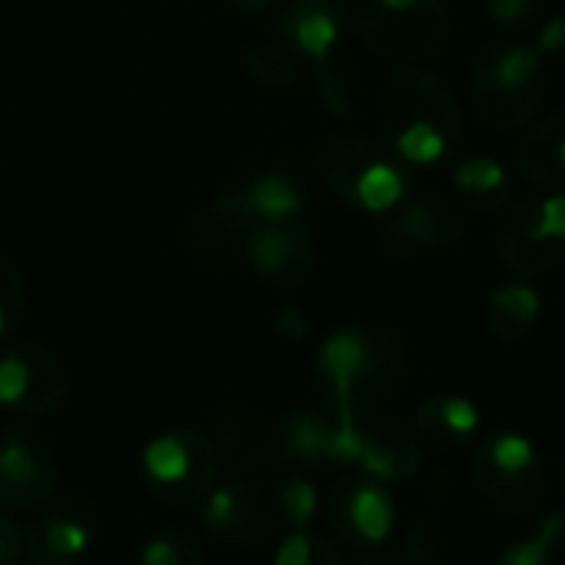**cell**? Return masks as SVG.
<instances>
[{
  "instance_id": "26",
  "label": "cell",
  "mask_w": 565,
  "mask_h": 565,
  "mask_svg": "<svg viewBox=\"0 0 565 565\" xmlns=\"http://www.w3.org/2000/svg\"><path fill=\"white\" fill-rule=\"evenodd\" d=\"M26 311H30L26 278L7 255H0V341L20 331Z\"/></svg>"
},
{
  "instance_id": "19",
  "label": "cell",
  "mask_w": 565,
  "mask_h": 565,
  "mask_svg": "<svg viewBox=\"0 0 565 565\" xmlns=\"http://www.w3.org/2000/svg\"><path fill=\"white\" fill-rule=\"evenodd\" d=\"M411 427H414V434L420 437L424 447L460 450L480 434L483 414L470 397L454 394V391H437V394H427L417 404Z\"/></svg>"
},
{
  "instance_id": "34",
  "label": "cell",
  "mask_w": 565,
  "mask_h": 565,
  "mask_svg": "<svg viewBox=\"0 0 565 565\" xmlns=\"http://www.w3.org/2000/svg\"><path fill=\"white\" fill-rule=\"evenodd\" d=\"M13 565H79V563H56V559L36 556V553H30V550H20V556H17V563Z\"/></svg>"
},
{
  "instance_id": "28",
  "label": "cell",
  "mask_w": 565,
  "mask_h": 565,
  "mask_svg": "<svg viewBox=\"0 0 565 565\" xmlns=\"http://www.w3.org/2000/svg\"><path fill=\"white\" fill-rule=\"evenodd\" d=\"M321 500H318V487L305 477H291L281 483L278 490V513L291 530H308V523L315 520Z\"/></svg>"
},
{
  "instance_id": "8",
  "label": "cell",
  "mask_w": 565,
  "mask_h": 565,
  "mask_svg": "<svg viewBox=\"0 0 565 565\" xmlns=\"http://www.w3.org/2000/svg\"><path fill=\"white\" fill-rule=\"evenodd\" d=\"M218 450L209 434L175 427L152 437L142 450V483L166 507L202 503L218 480Z\"/></svg>"
},
{
  "instance_id": "12",
  "label": "cell",
  "mask_w": 565,
  "mask_h": 565,
  "mask_svg": "<svg viewBox=\"0 0 565 565\" xmlns=\"http://www.w3.org/2000/svg\"><path fill=\"white\" fill-rule=\"evenodd\" d=\"M70 394L63 361L40 341H17L0 351V407L20 417L53 414Z\"/></svg>"
},
{
  "instance_id": "13",
  "label": "cell",
  "mask_w": 565,
  "mask_h": 565,
  "mask_svg": "<svg viewBox=\"0 0 565 565\" xmlns=\"http://www.w3.org/2000/svg\"><path fill=\"white\" fill-rule=\"evenodd\" d=\"M245 265L258 281L278 291H298L318 268V248L301 222L258 225L242 242Z\"/></svg>"
},
{
  "instance_id": "33",
  "label": "cell",
  "mask_w": 565,
  "mask_h": 565,
  "mask_svg": "<svg viewBox=\"0 0 565 565\" xmlns=\"http://www.w3.org/2000/svg\"><path fill=\"white\" fill-rule=\"evenodd\" d=\"M232 10H238V13H262V10H268L275 0H225Z\"/></svg>"
},
{
  "instance_id": "17",
  "label": "cell",
  "mask_w": 565,
  "mask_h": 565,
  "mask_svg": "<svg viewBox=\"0 0 565 565\" xmlns=\"http://www.w3.org/2000/svg\"><path fill=\"white\" fill-rule=\"evenodd\" d=\"M424 444L414 434V427L401 420H361V454H358V470L371 480L381 483H404L420 473L424 467Z\"/></svg>"
},
{
  "instance_id": "29",
  "label": "cell",
  "mask_w": 565,
  "mask_h": 565,
  "mask_svg": "<svg viewBox=\"0 0 565 565\" xmlns=\"http://www.w3.org/2000/svg\"><path fill=\"white\" fill-rule=\"evenodd\" d=\"M483 13L503 30H533L543 23L546 0H483Z\"/></svg>"
},
{
  "instance_id": "23",
  "label": "cell",
  "mask_w": 565,
  "mask_h": 565,
  "mask_svg": "<svg viewBox=\"0 0 565 565\" xmlns=\"http://www.w3.org/2000/svg\"><path fill=\"white\" fill-rule=\"evenodd\" d=\"M565 553V510L546 513L526 536L510 543L493 565H556Z\"/></svg>"
},
{
  "instance_id": "1",
  "label": "cell",
  "mask_w": 565,
  "mask_h": 565,
  "mask_svg": "<svg viewBox=\"0 0 565 565\" xmlns=\"http://www.w3.org/2000/svg\"><path fill=\"white\" fill-rule=\"evenodd\" d=\"M381 122L391 152L407 169L457 159L467 142V116L454 89L424 63L397 66L381 93Z\"/></svg>"
},
{
  "instance_id": "31",
  "label": "cell",
  "mask_w": 565,
  "mask_h": 565,
  "mask_svg": "<svg viewBox=\"0 0 565 565\" xmlns=\"http://www.w3.org/2000/svg\"><path fill=\"white\" fill-rule=\"evenodd\" d=\"M533 46L546 56V60H565V13L559 17H546L536 30Z\"/></svg>"
},
{
  "instance_id": "5",
  "label": "cell",
  "mask_w": 565,
  "mask_h": 565,
  "mask_svg": "<svg viewBox=\"0 0 565 565\" xmlns=\"http://www.w3.org/2000/svg\"><path fill=\"white\" fill-rule=\"evenodd\" d=\"M324 185L364 215H391L411 195V172L391 146L367 136H334L315 152Z\"/></svg>"
},
{
  "instance_id": "25",
  "label": "cell",
  "mask_w": 565,
  "mask_h": 565,
  "mask_svg": "<svg viewBox=\"0 0 565 565\" xmlns=\"http://www.w3.org/2000/svg\"><path fill=\"white\" fill-rule=\"evenodd\" d=\"M271 565H344V556L334 540L311 530H291L278 543Z\"/></svg>"
},
{
  "instance_id": "10",
  "label": "cell",
  "mask_w": 565,
  "mask_h": 565,
  "mask_svg": "<svg viewBox=\"0 0 565 565\" xmlns=\"http://www.w3.org/2000/svg\"><path fill=\"white\" fill-rule=\"evenodd\" d=\"M56 483L60 457L53 440L30 424H10L0 434V503L17 513L40 510Z\"/></svg>"
},
{
  "instance_id": "22",
  "label": "cell",
  "mask_w": 565,
  "mask_h": 565,
  "mask_svg": "<svg viewBox=\"0 0 565 565\" xmlns=\"http://www.w3.org/2000/svg\"><path fill=\"white\" fill-rule=\"evenodd\" d=\"M540 318H543V295L526 278L503 281L487 298V328L503 344L523 341L540 324Z\"/></svg>"
},
{
  "instance_id": "30",
  "label": "cell",
  "mask_w": 565,
  "mask_h": 565,
  "mask_svg": "<svg viewBox=\"0 0 565 565\" xmlns=\"http://www.w3.org/2000/svg\"><path fill=\"white\" fill-rule=\"evenodd\" d=\"M271 328H275V334H281L285 341H305L308 331H311V318H308V311L298 308V305H281V308L275 311V318H271Z\"/></svg>"
},
{
  "instance_id": "15",
  "label": "cell",
  "mask_w": 565,
  "mask_h": 565,
  "mask_svg": "<svg viewBox=\"0 0 565 565\" xmlns=\"http://www.w3.org/2000/svg\"><path fill=\"white\" fill-rule=\"evenodd\" d=\"M278 460L298 467H354L361 454V420H341L331 411H298L275 434Z\"/></svg>"
},
{
  "instance_id": "35",
  "label": "cell",
  "mask_w": 565,
  "mask_h": 565,
  "mask_svg": "<svg viewBox=\"0 0 565 565\" xmlns=\"http://www.w3.org/2000/svg\"><path fill=\"white\" fill-rule=\"evenodd\" d=\"M559 490H563V493H565V460H563V463H559Z\"/></svg>"
},
{
  "instance_id": "36",
  "label": "cell",
  "mask_w": 565,
  "mask_h": 565,
  "mask_svg": "<svg viewBox=\"0 0 565 565\" xmlns=\"http://www.w3.org/2000/svg\"><path fill=\"white\" fill-rule=\"evenodd\" d=\"M364 565H397V563H394V559H367Z\"/></svg>"
},
{
  "instance_id": "2",
  "label": "cell",
  "mask_w": 565,
  "mask_h": 565,
  "mask_svg": "<svg viewBox=\"0 0 565 565\" xmlns=\"http://www.w3.org/2000/svg\"><path fill=\"white\" fill-rule=\"evenodd\" d=\"M315 374L334 417L364 420L404 381L407 344L391 328L348 324L321 341Z\"/></svg>"
},
{
  "instance_id": "3",
  "label": "cell",
  "mask_w": 565,
  "mask_h": 565,
  "mask_svg": "<svg viewBox=\"0 0 565 565\" xmlns=\"http://www.w3.org/2000/svg\"><path fill=\"white\" fill-rule=\"evenodd\" d=\"M546 63L550 60L526 40H503L480 50L470 70L477 116L500 132H516L536 122L550 89Z\"/></svg>"
},
{
  "instance_id": "9",
  "label": "cell",
  "mask_w": 565,
  "mask_h": 565,
  "mask_svg": "<svg viewBox=\"0 0 565 565\" xmlns=\"http://www.w3.org/2000/svg\"><path fill=\"white\" fill-rule=\"evenodd\" d=\"M348 26V0H285L278 20H275V36L285 43L298 60L315 63L318 70V93L334 116H348L351 103L344 93V83L334 73V50L344 36Z\"/></svg>"
},
{
  "instance_id": "16",
  "label": "cell",
  "mask_w": 565,
  "mask_h": 565,
  "mask_svg": "<svg viewBox=\"0 0 565 565\" xmlns=\"http://www.w3.org/2000/svg\"><path fill=\"white\" fill-rule=\"evenodd\" d=\"M202 526L225 546H262L271 540L275 510L252 480L232 477L205 493Z\"/></svg>"
},
{
  "instance_id": "6",
  "label": "cell",
  "mask_w": 565,
  "mask_h": 565,
  "mask_svg": "<svg viewBox=\"0 0 565 565\" xmlns=\"http://www.w3.org/2000/svg\"><path fill=\"white\" fill-rule=\"evenodd\" d=\"M473 483L497 513L526 516L546 497L543 450L520 430H493L473 454Z\"/></svg>"
},
{
  "instance_id": "7",
  "label": "cell",
  "mask_w": 565,
  "mask_h": 565,
  "mask_svg": "<svg viewBox=\"0 0 565 565\" xmlns=\"http://www.w3.org/2000/svg\"><path fill=\"white\" fill-rule=\"evenodd\" d=\"M497 258L516 278H536L565 258V189L510 202L493 235Z\"/></svg>"
},
{
  "instance_id": "37",
  "label": "cell",
  "mask_w": 565,
  "mask_h": 565,
  "mask_svg": "<svg viewBox=\"0 0 565 565\" xmlns=\"http://www.w3.org/2000/svg\"><path fill=\"white\" fill-rule=\"evenodd\" d=\"M559 565H565V553H563V559H559Z\"/></svg>"
},
{
  "instance_id": "18",
  "label": "cell",
  "mask_w": 565,
  "mask_h": 565,
  "mask_svg": "<svg viewBox=\"0 0 565 565\" xmlns=\"http://www.w3.org/2000/svg\"><path fill=\"white\" fill-rule=\"evenodd\" d=\"M99 536V520L83 500H60L23 533V550L56 559L86 565V553Z\"/></svg>"
},
{
  "instance_id": "4",
  "label": "cell",
  "mask_w": 565,
  "mask_h": 565,
  "mask_svg": "<svg viewBox=\"0 0 565 565\" xmlns=\"http://www.w3.org/2000/svg\"><path fill=\"white\" fill-rule=\"evenodd\" d=\"M348 26L397 66L437 60L454 40L444 0H348Z\"/></svg>"
},
{
  "instance_id": "32",
  "label": "cell",
  "mask_w": 565,
  "mask_h": 565,
  "mask_svg": "<svg viewBox=\"0 0 565 565\" xmlns=\"http://www.w3.org/2000/svg\"><path fill=\"white\" fill-rule=\"evenodd\" d=\"M23 550V530L13 523L10 513L0 510V565H13Z\"/></svg>"
},
{
  "instance_id": "20",
  "label": "cell",
  "mask_w": 565,
  "mask_h": 565,
  "mask_svg": "<svg viewBox=\"0 0 565 565\" xmlns=\"http://www.w3.org/2000/svg\"><path fill=\"white\" fill-rule=\"evenodd\" d=\"M516 172L543 192L565 189V113L543 116L523 129L513 152Z\"/></svg>"
},
{
  "instance_id": "27",
  "label": "cell",
  "mask_w": 565,
  "mask_h": 565,
  "mask_svg": "<svg viewBox=\"0 0 565 565\" xmlns=\"http://www.w3.org/2000/svg\"><path fill=\"white\" fill-rule=\"evenodd\" d=\"M132 565H205V550L195 536L169 530L152 536Z\"/></svg>"
},
{
  "instance_id": "14",
  "label": "cell",
  "mask_w": 565,
  "mask_h": 565,
  "mask_svg": "<svg viewBox=\"0 0 565 565\" xmlns=\"http://www.w3.org/2000/svg\"><path fill=\"white\" fill-rule=\"evenodd\" d=\"M328 523L334 536L354 550H377L397 526V503L387 483L371 477L341 480L328 500Z\"/></svg>"
},
{
  "instance_id": "24",
  "label": "cell",
  "mask_w": 565,
  "mask_h": 565,
  "mask_svg": "<svg viewBox=\"0 0 565 565\" xmlns=\"http://www.w3.org/2000/svg\"><path fill=\"white\" fill-rule=\"evenodd\" d=\"M245 70L258 86L278 89V93L295 89L301 83V60L278 40L275 43H258L255 50H248Z\"/></svg>"
},
{
  "instance_id": "11",
  "label": "cell",
  "mask_w": 565,
  "mask_h": 565,
  "mask_svg": "<svg viewBox=\"0 0 565 565\" xmlns=\"http://www.w3.org/2000/svg\"><path fill=\"white\" fill-rule=\"evenodd\" d=\"M467 209L440 192H411L391 215H384L381 245L387 255L407 258L420 252H444L467 238Z\"/></svg>"
},
{
  "instance_id": "21",
  "label": "cell",
  "mask_w": 565,
  "mask_h": 565,
  "mask_svg": "<svg viewBox=\"0 0 565 565\" xmlns=\"http://www.w3.org/2000/svg\"><path fill=\"white\" fill-rule=\"evenodd\" d=\"M454 192L467 212L493 215L513 202V179L493 156H460L454 166Z\"/></svg>"
}]
</instances>
